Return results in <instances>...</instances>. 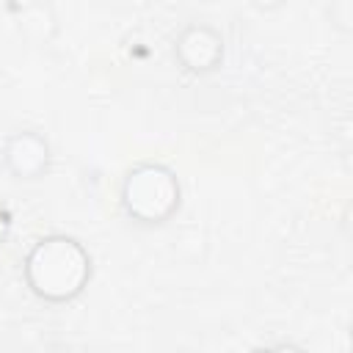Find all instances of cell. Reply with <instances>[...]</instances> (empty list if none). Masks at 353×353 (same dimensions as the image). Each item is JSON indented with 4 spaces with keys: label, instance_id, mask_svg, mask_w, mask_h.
<instances>
[{
    "label": "cell",
    "instance_id": "obj_1",
    "mask_svg": "<svg viewBox=\"0 0 353 353\" xmlns=\"http://www.w3.org/2000/svg\"><path fill=\"white\" fill-rule=\"evenodd\" d=\"M22 273L36 298L47 303H66L88 287L94 262L80 240L69 234H47L30 245Z\"/></svg>",
    "mask_w": 353,
    "mask_h": 353
},
{
    "label": "cell",
    "instance_id": "obj_3",
    "mask_svg": "<svg viewBox=\"0 0 353 353\" xmlns=\"http://www.w3.org/2000/svg\"><path fill=\"white\" fill-rule=\"evenodd\" d=\"M174 55L179 66L190 74H210L223 63L226 44L223 36L204 22L185 25L174 39Z\"/></svg>",
    "mask_w": 353,
    "mask_h": 353
},
{
    "label": "cell",
    "instance_id": "obj_5",
    "mask_svg": "<svg viewBox=\"0 0 353 353\" xmlns=\"http://www.w3.org/2000/svg\"><path fill=\"white\" fill-rule=\"evenodd\" d=\"M8 232H11V212H8V207L0 201V245L6 243Z\"/></svg>",
    "mask_w": 353,
    "mask_h": 353
},
{
    "label": "cell",
    "instance_id": "obj_4",
    "mask_svg": "<svg viewBox=\"0 0 353 353\" xmlns=\"http://www.w3.org/2000/svg\"><path fill=\"white\" fill-rule=\"evenodd\" d=\"M52 160L50 143L44 135L33 132V130H22V132H11L3 143V165L11 171V176L17 179H39L47 174Z\"/></svg>",
    "mask_w": 353,
    "mask_h": 353
},
{
    "label": "cell",
    "instance_id": "obj_2",
    "mask_svg": "<svg viewBox=\"0 0 353 353\" xmlns=\"http://www.w3.org/2000/svg\"><path fill=\"white\" fill-rule=\"evenodd\" d=\"M121 210L141 226H160L171 221L182 204V182L174 168L163 163H138L124 174Z\"/></svg>",
    "mask_w": 353,
    "mask_h": 353
},
{
    "label": "cell",
    "instance_id": "obj_6",
    "mask_svg": "<svg viewBox=\"0 0 353 353\" xmlns=\"http://www.w3.org/2000/svg\"><path fill=\"white\" fill-rule=\"evenodd\" d=\"M287 0H251V6L254 8H259V11H276V8H281Z\"/></svg>",
    "mask_w": 353,
    "mask_h": 353
}]
</instances>
